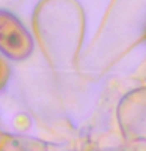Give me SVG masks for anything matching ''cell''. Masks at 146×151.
<instances>
[{"label": "cell", "mask_w": 146, "mask_h": 151, "mask_svg": "<svg viewBox=\"0 0 146 151\" xmlns=\"http://www.w3.org/2000/svg\"><path fill=\"white\" fill-rule=\"evenodd\" d=\"M0 50L11 58H24L31 52L30 35L16 17L5 11H0Z\"/></svg>", "instance_id": "obj_1"}, {"label": "cell", "mask_w": 146, "mask_h": 151, "mask_svg": "<svg viewBox=\"0 0 146 151\" xmlns=\"http://www.w3.org/2000/svg\"><path fill=\"white\" fill-rule=\"evenodd\" d=\"M145 38H146V32H145Z\"/></svg>", "instance_id": "obj_2"}]
</instances>
